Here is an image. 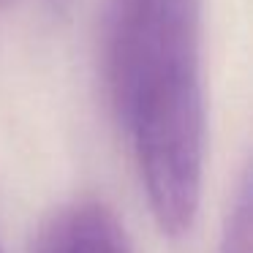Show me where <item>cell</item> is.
Masks as SVG:
<instances>
[{
	"instance_id": "cell-1",
	"label": "cell",
	"mask_w": 253,
	"mask_h": 253,
	"mask_svg": "<svg viewBox=\"0 0 253 253\" xmlns=\"http://www.w3.org/2000/svg\"><path fill=\"white\" fill-rule=\"evenodd\" d=\"M104 79L155 226L185 237L204 177L202 0H109Z\"/></svg>"
},
{
	"instance_id": "cell-2",
	"label": "cell",
	"mask_w": 253,
	"mask_h": 253,
	"mask_svg": "<svg viewBox=\"0 0 253 253\" xmlns=\"http://www.w3.org/2000/svg\"><path fill=\"white\" fill-rule=\"evenodd\" d=\"M33 253H133V248L112 207L77 199L44 223Z\"/></svg>"
},
{
	"instance_id": "cell-3",
	"label": "cell",
	"mask_w": 253,
	"mask_h": 253,
	"mask_svg": "<svg viewBox=\"0 0 253 253\" xmlns=\"http://www.w3.org/2000/svg\"><path fill=\"white\" fill-rule=\"evenodd\" d=\"M218 253H253V202H251V180H248V174L242 177L237 196L229 207Z\"/></svg>"
},
{
	"instance_id": "cell-4",
	"label": "cell",
	"mask_w": 253,
	"mask_h": 253,
	"mask_svg": "<svg viewBox=\"0 0 253 253\" xmlns=\"http://www.w3.org/2000/svg\"><path fill=\"white\" fill-rule=\"evenodd\" d=\"M11 3H17V0H0V8H3V6H11Z\"/></svg>"
}]
</instances>
